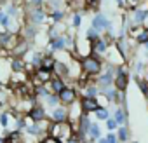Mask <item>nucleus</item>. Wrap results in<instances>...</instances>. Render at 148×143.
I'll list each match as a JSON object with an SVG mask.
<instances>
[{"label":"nucleus","instance_id":"obj_1","mask_svg":"<svg viewBox=\"0 0 148 143\" xmlns=\"http://www.w3.org/2000/svg\"><path fill=\"white\" fill-rule=\"evenodd\" d=\"M82 70L86 72V74H89V75H98V74H101V70H103L101 59H99L96 54L86 56V58L82 59Z\"/></svg>","mask_w":148,"mask_h":143},{"label":"nucleus","instance_id":"obj_2","mask_svg":"<svg viewBox=\"0 0 148 143\" xmlns=\"http://www.w3.org/2000/svg\"><path fill=\"white\" fill-rule=\"evenodd\" d=\"M127 84H129V74L124 70V66L119 70V74L113 77V87L117 91H125L127 89Z\"/></svg>","mask_w":148,"mask_h":143},{"label":"nucleus","instance_id":"obj_3","mask_svg":"<svg viewBox=\"0 0 148 143\" xmlns=\"http://www.w3.org/2000/svg\"><path fill=\"white\" fill-rule=\"evenodd\" d=\"M106 51H108V40L101 37L91 40V54H105Z\"/></svg>","mask_w":148,"mask_h":143},{"label":"nucleus","instance_id":"obj_4","mask_svg":"<svg viewBox=\"0 0 148 143\" xmlns=\"http://www.w3.org/2000/svg\"><path fill=\"white\" fill-rule=\"evenodd\" d=\"M59 96V101L61 103H64V105H71V103H75V98H77V94H75V91L73 89H68V87H63L59 93H58Z\"/></svg>","mask_w":148,"mask_h":143},{"label":"nucleus","instance_id":"obj_5","mask_svg":"<svg viewBox=\"0 0 148 143\" xmlns=\"http://www.w3.org/2000/svg\"><path fill=\"white\" fill-rule=\"evenodd\" d=\"M98 107H99V103H98V100H96V98H89V96H84V98H82L80 108H82L86 113H89V112H94Z\"/></svg>","mask_w":148,"mask_h":143},{"label":"nucleus","instance_id":"obj_6","mask_svg":"<svg viewBox=\"0 0 148 143\" xmlns=\"http://www.w3.org/2000/svg\"><path fill=\"white\" fill-rule=\"evenodd\" d=\"M89 127H91V119H89V117H87V113L84 112V113L79 117V134H80V138H82V140H84V136L87 134Z\"/></svg>","mask_w":148,"mask_h":143},{"label":"nucleus","instance_id":"obj_7","mask_svg":"<svg viewBox=\"0 0 148 143\" xmlns=\"http://www.w3.org/2000/svg\"><path fill=\"white\" fill-rule=\"evenodd\" d=\"M106 21H108V18H106L105 14H96V16L92 18V28H96V30L101 33V32H105V28H106Z\"/></svg>","mask_w":148,"mask_h":143},{"label":"nucleus","instance_id":"obj_8","mask_svg":"<svg viewBox=\"0 0 148 143\" xmlns=\"http://www.w3.org/2000/svg\"><path fill=\"white\" fill-rule=\"evenodd\" d=\"M113 119L117 120L119 126H127V122H129V115H127V112H125L124 108L113 110Z\"/></svg>","mask_w":148,"mask_h":143},{"label":"nucleus","instance_id":"obj_9","mask_svg":"<svg viewBox=\"0 0 148 143\" xmlns=\"http://www.w3.org/2000/svg\"><path fill=\"white\" fill-rule=\"evenodd\" d=\"M129 42H127V38L125 37H120L119 40H117V51H119V54L124 58V59H127V52H129Z\"/></svg>","mask_w":148,"mask_h":143},{"label":"nucleus","instance_id":"obj_10","mask_svg":"<svg viewBox=\"0 0 148 143\" xmlns=\"http://www.w3.org/2000/svg\"><path fill=\"white\" fill-rule=\"evenodd\" d=\"M51 80V70L45 68H38L37 70V75H35V84H42V82H49Z\"/></svg>","mask_w":148,"mask_h":143},{"label":"nucleus","instance_id":"obj_11","mask_svg":"<svg viewBox=\"0 0 148 143\" xmlns=\"http://www.w3.org/2000/svg\"><path fill=\"white\" fill-rule=\"evenodd\" d=\"M115 134H117V140H119L120 143H127V141L131 140V133H129V127H127V126H119Z\"/></svg>","mask_w":148,"mask_h":143},{"label":"nucleus","instance_id":"obj_12","mask_svg":"<svg viewBox=\"0 0 148 143\" xmlns=\"http://www.w3.org/2000/svg\"><path fill=\"white\" fill-rule=\"evenodd\" d=\"M148 19V11L146 9H136L134 16H132V23L134 25H143Z\"/></svg>","mask_w":148,"mask_h":143},{"label":"nucleus","instance_id":"obj_13","mask_svg":"<svg viewBox=\"0 0 148 143\" xmlns=\"http://www.w3.org/2000/svg\"><path fill=\"white\" fill-rule=\"evenodd\" d=\"M52 70L56 72V75H58V77H66V75H70V70H68V66H66L64 63H61V61H54V65H52Z\"/></svg>","mask_w":148,"mask_h":143},{"label":"nucleus","instance_id":"obj_14","mask_svg":"<svg viewBox=\"0 0 148 143\" xmlns=\"http://www.w3.org/2000/svg\"><path fill=\"white\" fill-rule=\"evenodd\" d=\"M66 117H68V110H64L63 107H56V108L52 110V119H54L56 122H64Z\"/></svg>","mask_w":148,"mask_h":143},{"label":"nucleus","instance_id":"obj_15","mask_svg":"<svg viewBox=\"0 0 148 143\" xmlns=\"http://www.w3.org/2000/svg\"><path fill=\"white\" fill-rule=\"evenodd\" d=\"M99 86L98 87H108V86H113V75L105 72V74H99V79H98Z\"/></svg>","mask_w":148,"mask_h":143},{"label":"nucleus","instance_id":"obj_16","mask_svg":"<svg viewBox=\"0 0 148 143\" xmlns=\"http://www.w3.org/2000/svg\"><path fill=\"white\" fill-rule=\"evenodd\" d=\"M30 117H32L33 120L40 122V120H44V117H45V112H44V108H42V107H33V108L30 110Z\"/></svg>","mask_w":148,"mask_h":143},{"label":"nucleus","instance_id":"obj_17","mask_svg":"<svg viewBox=\"0 0 148 143\" xmlns=\"http://www.w3.org/2000/svg\"><path fill=\"white\" fill-rule=\"evenodd\" d=\"M87 134L91 136V140H92V141H94V140H98V138L101 136V127H99V124H94V122H91V127H89Z\"/></svg>","mask_w":148,"mask_h":143},{"label":"nucleus","instance_id":"obj_18","mask_svg":"<svg viewBox=\"0 0 148 143\" xmlns=\"http://www.w3.org/2000/svg\"><path fill=\"white\" fill-rule=\"evenodd\" d=\"M94 113H96V119H98V120H106V119L110 117V110L105 108V107H98V108L94 110Z\"/></svg>","mask_w":148,"mask_h":143},{"label":"nucleus","instance_id":"obj_19","mask_svg":"<svg viewBox=\"0 0 148 143\" xmlns=\"http://www.w3.org/2000/svg\"><path fill=\"white\" fill-rule=\"evenodd\" d=\"M136 42L138 44H146L148 42V28H141L136 33Z\"/></svg>","mask_w":148,"mask_h":143},{"label":"nucleus","instance_id":"obj_20","mask_svg":"<svg viewBox=\"0 0 148 143\" xmlns=\"http://www.w3.org/2000/svg\"><path fill=\"white\" fill-rule=\"evenodd\" d=\"M99 94V87L98 86H87L84 89V96H89V98H96Z\"/></svg>","mask_w":148,"mask_h":143},{"label":"nucleus","instance_id":"obj_21","mask_svg":"<svg viewBox=\"0 0 148 143\" xmlns=\"http://www.w3.org/2000/svg\"><path fill=\"white\" fill-rule=\"evenodd\" d=\"M49 82H51V87H52L54 93H59V91L64 87V82H63L59 77H58V79H52V80H49Z\"/></svg>","mask_w":148,"mask_h":143},{"label":"nucleus","instance_id":"obj_22","mask_svg":"<svg viewBox=\"0 0 148 143\" xmlns=\"http://www.w3.org/2000/svg\"><path fill=\"white\" fill-rule=\"evenodd\" d=\"M52 65H54V59L51 56H45L40 61V68H45V70H52Z\"/></svg>","mask_w":148,"mask_h":143},{"label":"nucleus","instance_id":"obj_23","mask_svg":"<svg viewBox=\"0 0 148 143\" xmlns=\"http://www.w3.org/2000/svg\"><path fill=\"white\" fill-rule=\"evenodd\" d=\"M44 18H45V16H44V12H42L40 9H37V11H33V12H32V19H33L35 23H42V21H44Z\"/></svg>","mask_w":148,"mask_h":143},{"label":"nucleus","instance_id":"obj_24","mask_svg":"<svg viewBox=\"0 0 148 143\" xmlns=\"http://www.w3.org/2000/svg\"><path fill=\"white\" fill-rule=\"evenodd\" d=\"M138 87H139V91H141L145 96L148 94V82H146V80H141V79L138 77Z\"/></svg>","mask_w":148,"mask_h":143},{"label":"nucleus","instance_id":"obj_25","mask_svg":"<svg viewBox=\"0 0 148 143\" xmlns=\"http://www.w3.org/2000/svg\"><path fill=\"white\" fill-rule=\"evenodd\" d=\"M86 35H87V38H89V42H91V40H94V38H98V37H99V32H98L96 28H92V26H91V28L87 30V33H86Z\"/></svg>","mask_w":148,"mask_h":143},{"label":"nucleus","instance_id":"obj_26","mask_svg":"<svg viewBox=\"0 0 148 143\" xmlns=\"http://www.w3.org/2000/svg\"><path fill=\"white\" fill-rule=\"evenodd\" d=\"M106 127H108V131H115L119 127V124H117V120L113 117H108L106 119Z\"/></svg>","mask_w":148,"mask_h":143},{"label":"nucleus","instance_id":"obj_27","mask_svg":"<svg viewBox=\"0 0 148 143\" xmlns=\"http://www.w3.org/2000/svg\"><path fill=\"white\" fill-rule=\"evenodd\" d=\"M12 68H14V72H23L25 70V63L21 59H14L12 61Z\"/></svg>","mask_w":148,"mask_h":143},{"label":"nucleus","instance_id":"obj_28","mask_svg":"<svg viewBox=\"0 0 148 143\" xmlns=\"http://www.w3.org/2000/svg\"><path fill=\"white\" fill-rule=\"evenodd\" d=\"M134 72H136V75L143 74V72H145V63L143 61H136L134 63Z\"/></svg>","mask_w":148,"mask_h":143},{"label":"nucleus","instance_id":"obj_29","mask_svg":"<svg viewBox=\"0 0 148 143\" xmlns=\"http://www.w3.org/2000/svg\"><path fill=\"white\" fill-rule=\"evenodd\" d=\"M45 100H47V103H49L51 107H56V105H58V101H59V98H58V96H54V94H47V96H45Z\"/></svg>","mask_w":148,"mask_h":143},{"label":"nucleus","instance_id":"obj_30","mask_svg":"<svg viewBox=\"0 0 148 143\" xmlns=\"http://www.w3.org/2000/svg\"><path fill=\"white\" fill-rule=\"evenodd\" d=\"M26 47H28V45H26V42H21V44H18V47L14 49V54H16V56H19L21 52H25V51H26Z\"/></svg>","mask_w":148,"mask_h":143},{"label":"nucleus","instance_id":"obj_31","mask_svg":"<svg viewBox=\"0 0 148 143\" xmlns=\"http://www.w3.org/2000/svg\"><path fill=\"white\" fill-rule=\"evenodd\" d=\"M106 141H108V143H119V140H117V134H115V131H110V133L106 134Z\"/></svg>","mask_w":148,"mask_h":143},{"label":"nucleus","instance_id":"obj_32","mask_svg":"<svg viewBox=\"0 0 148 143\" xmlns=\"http://www.w3.org/2000/svg\"><path fill=\"white\" fill-rule=\"evenodd\" d=\"M80 23H82V18H80V14H73V26H75V28H79V26H80Z\"/></svg>","mask_w":148,"mask_h":143},{"label":"nucleus","instance_id":"obj_33","mask_svg":"<svg viewBox=\"0 0 148 143\" xmlns=\"http://www.w3.org/2000/svg\"><path fill=\"white\" fill-rule=\"evenodd\" d=\"M61 18H63V12H61V11H54V12H52V19H54V21H59Z\"/></svg>","mask_w":148,"mask_h":143},{"label":"nucleus","instance_id":"obj_34","mask_svg":"<svg viewBox=\"0 0 148 143\" xmlns=\"http://www.w3.org/2000/svg\"><path fill=\"white\" fill-rule=\"evenodd\" d=\"M7 124V115H2V126H5Z\"/></svg>","mask_w":148,"mask_h":143},{"label":"nucleus","instance_id":"obj_35","mask_svg":"<svg viewBox=\"0 0 148 143\" xmlns=\"http://www.w3.org/2000/svg\"><path fill=\"white\" fill-rule=\"evenodd\" d=\"M98 143H108V141H106V138H101V136H99V138H98Z\"/></svg>","mask_w":148,"mask_h":143},{"label":"nucleus","instance_id":"obj_36","mask_svg":"<svg viewBox=\"0 0 148 143\" xmlns=\"http://www.w3.org/2000/svg\"><path fill=\"white\" fill-rule=\"evenodd\" d=\"M32 2H33L35 6H40V4H42V0H32Z\"/></svg>","mask_w":148,"mask_h":143},{"label":"nucleus","instance_id":"obj_37","mask_svg":"<svg viewBox=\"0 0 148 143\" xmlns=\"http://www.w3.org/2000/svg\"><path fill=\"white\" fill-rule=\"evenodd\" d=\"M4 19H5V16H4L2 12H0V23H4Z\"/></svg>","mask_w":148,"mask_h":143},{"label":"nucleus","instance_id":"obj_38","mask_svg":"<svg viewBox=\"0 0 148 143\" xmlns=\"http://www.w3.org/2000/svg\"><path fill=\"white\" fill-rule=\"evenodd\" d=\"M143 45H145V51L148 52V42H146V44H143Z\"/></svg>","mask_w":148,"mask_h":143},{"label":"nucleus","instance_id":"obj_39","mask_svg":"<svg viewBox=\"0 0 148 143\" xmlns=\"http://www.w3.org/2000/svg\"><path fill=\"white\" fill-rule=\"evenodd\" d=\"M131 143H138V141H131Z\"/></svg>","mask_w":148,"mask_h":143},{"label":"nucleus","instance_id":"obj_40","mask_svg":"<svg viewBox=\"0 0 148 143\" xmlns=\"http://www.w3.org/2000/svg\"><path fill=\"white\" fill-rule=\"evenodd\" d=\"M0 143H2V140H0Z\"/></svg>","mask_w":148,"mask_h":143},{"label":"nucleus","instance_id":"obj_41","mask_svg":"<svg viewBox=\"0 0 148 143\" xmlns=\"http://www.w3.org/2000/svg\"><path fill=\"white\" fill-rule=\"evenodd\" d=\"M132 2H136V0H132Z\"/></svg>","mask_w":148,"mask_h":143},{"label":"nucleus","instance_id":"obj_42","mask_svg":"<svg viewBox=\"0 0 148 143\" xmlns=\"http://www.w3.org/2000/svg\"><path fill=\"white\" fill-rule=\"evenodd\" d=\"M146 98H148V94H146Z\"/></svg>","mask_w":148,"mask_h":143}]
</instances>
